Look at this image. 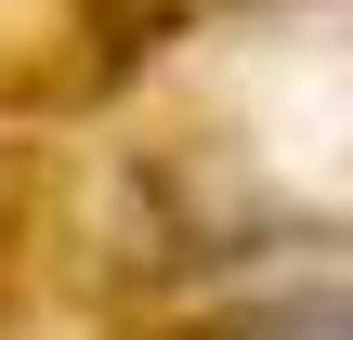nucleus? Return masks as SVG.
<instances>
[{
    "mask_svg": "<svg viewBox=\"0 0 353 340\" xmlns=\"http://www.w3.org/2000/svg\"><path fill=\"white\" fill-rule=\"evenodd\" d=\"M210 13H249V0H210Z\"/></svg>",
    "mask_w": 353,
    "mask_h": 340,
    "instance_id": "f03ea898",
    "label": "nucleus"
},
{
    "mask_svg": "<svg viewBox=\"0 0 353 340\" xmlns=\"http://www.w3.org/2000/svg\"><path fill=\"white\" fill-rule=\"evenodd\" d=\"M196 340H353V275H301V288H262V301H210Z\"/></svg>",
    "mask_w": 353,
    "mask_h": 340,
    "instance_id": "f257e3e1",
    "label": "nucleus"
}]
</instances>
